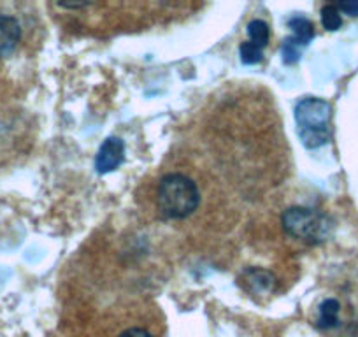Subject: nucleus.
I'll return each mask as SVG.
<instances>
[{
	"label": "nucleus",
	"instance_id": "nucleus-1",
	"mask_svg": "<svg viewBox=\"0 0 358 337\" xmlns=\"http://www.w3.org/2000/svg\"><path fill=\"white\" fill-rule=\"evenodd\" d=\"M201 204V194L192 178L179 173L165 174L157 188V208L162 218L185 220Z\"/></svg>",
	"mask_w": 358,
	"mask_h": 337
},
{
	"label": "nucleus",
	"instance_id": "nucleus-2",
	"mask_svg": "<svg viewBox=\"0 0 358 337\" xmlns=\"http://www.w3.org/2000/svg\"><path fill=\"white\" fill-rule=\"evenodd\" d=\"M330 104L323 99L306 97L297 102L294 109L297 132L302 144L309 150L323 146L330 141Z\"/></svg>",
	"mask_w": 358,
	"mask_h": 337
},
{
	"label": "nucleus",
	"instance_id": "nucleus-3",
	"mask_svg": "<svg viewBox=\"0 0 358 337\" xmlns=\"http://www.w3.org/2000/svg\"><path fill=\"white\" fill-rule=\"evenodd\" d=\"M281 227L290 237L308 244L323 243L332 232V222L329 216L302 206L288 208L281 216Z\"/></svg>",
	"mask_w": 358,
	"mask_h": 337
},
{
	"label": "nucleus",
	"instance_id": "nucleus-4",
	"mask_svg": "<svg viewBox=\"0 0 358 337\" xmlns=\"http://www.w3.org/2000/svg\"><path fill=\"white\" fill-rule=\"evenodd\" d=\"M290 29L294 30V37H288L283 43V62L287 65L297 64L301 60L302 50L308 46L315 37V27L304 16H294L288 22Z\"/></svg>",
	"mask_w": 358,
	"mask_h": 337
},
{
	"label": "nucleus",
	"instance_id": "nucleus-5",
	"mask_svg": "<svg viewBox=\"0 0 358 337\" xmlns=\"http://www.w3.org/2000/svg\"><path fill=\"white\" fill-rule=\"evenodd\" d=\"M248 36H250V41L241 44L239 55L244 65H255L262 62V51L267 46L268 37H271L268 25L262 20H253L248 25Z\"/></svg>",
	"mask_w": 358,
	"mask_h": 337
},
{
	"label": "nucleus",
	"instance_id": "nucleus-6",
	"mask_svg": "<svg viewBox=\"0 0 358 337\" xmlns=\"http://www.w3.org/2000/svg\"><path fill=\"white\" fill-rule=\"evenodd\" d=\"M123 158H125V143L120 137H108L95 157V168L99 174L113 173L122 165Z\"/></svg>",
	"mask_w": 358,
	"mask_h": 337
},
{
	"label": "nucleus",
	"instance_id": "nucleus-7",
	"mask_svg": "<svg viewBox=\"0 0 358 337\" xmlns=\"http://www.w3.org/2000/svg\"><path fill=\"white\" fill-rule=\"evenodd\" d=\"M22 39V25L13 16L0 15V58H6L16 50Z\"/></svg>",
	"mask_w": 358,
	"mask_h": 337
},
{
	"label": "nucleus",
	"instance_id": "nucleus-8",
	"mask_svg": "<svg viewBox=\"0 0 358 337\" xmlns=\"http://www.w3.org/2000/svg\"><path fill=\"white\" fill-rule=\"evenodd\" d=\"M241 285L255 295H264L273 290L274 274L265 269H246L239 278Z\"/></svg>",
	"mask_w": 358,
	"mask_h": 337
},
{
	"label": "nucleus",
	"instance_id": "nucleus-9",
	"mask_svg": "<svg viewBox=\"0 0 358 337\" xmlns=\"http://www.w3.org/2000/svg\"><path fill=\"white\" fill-rule=\"evenodd\" d=\"M339 315H341V304L336 299H325L320 304L318 318H316V327L320 330H330L334 327L339 325Z\"/></svg>",
	"mask_w": 358,
	"mask_h": 337
},
{
	"label": "nucleus",
	"instance_id": "nucleus-10",
	"mask_svg": "<svg viewBox=\"0 0 358 337\" xmlns=\"http://www.w3.org/2000/svg\"><path fill=\"white\" fill-rule=\"evenodd\" d=\"M322 23L327 30L334 32V30H339L343 25V18H341L339 9L336 8V4H327L322 8Z\"/></svg>",
	"mask_w": 358,
	"mask_h": 337
},
{
	"label": "nucleus",
	"instance_id": "nucleus-11",
	"mask_svg": "<svg viewBox=\"0 0 358 337\" xmlns=\"http://www.w3.org/2000/svg\"><path fill=\"white\" fill-rule=\"evenodd\" d=\"M336 8L339 9V13L350 16H358V0H351V2H339L336 4Z\"/></svg>",
	"mask_w": 358,
	"mask_h": 337
},
{
	"label": "nucleus",
	"instance_id": "nucleus-12",
	"mask_svg": "<svg viewBox=\"0 0 358 337\" xmlns=\"http://www.w3.org/2000/svg\"><path fill=\"white\" fill-rule=\"evenodd\" d=\"M120 337H153V336H151L148 330L137 329V327H134V329H129V330H125V332L120 334Z\"/></svg>",
	"mask_w": 358,
	"mask_h": 337
}]
</instances>
